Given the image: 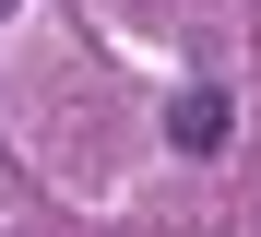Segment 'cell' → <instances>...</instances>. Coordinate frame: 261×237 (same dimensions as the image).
<instances>
[{
    "mask_svg": "<svg viewBox=\"0 0 261 237\" xmlns=\"http://www.w3.org/2000/svg\"><path fill=\"white\" fill-rule=\"evenodd\" d=\"M166 130H178L190 154H226V130H238V119H226V95H178V119H166Z\"/></svg>",
    "mask_w": 261,
    "mask_h": 237,
    "instance_id": "obj_1",
    "label": "cell"
}]
</instances>
